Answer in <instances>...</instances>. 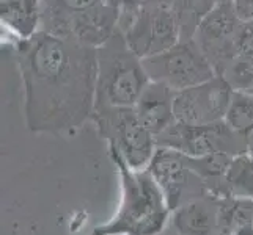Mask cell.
<instances>
[{"mask_svg":"<svg viewBox=\"0 0 253 235\" xmlns=\"http://www.w3.org/2000/svg\"><path fill=\"white\" fill-rule=\"evenodd\" d=\"M151 82H159L174 93L205 83L217 75L215 67L195 39H181L170 49L143 58Z\"/></svg>","mask_w":253,"mask_h":235,"instance_id":"obj_5","label":"cell"},{"mask_svg":"<svg viewBox=\"0 0 253 235\" xmlns=\"http://www.w3.org/2000/svg\"><path fill=\"white\" fill-rule=\"evenodd\" d=\"M99 126L112 140V147L134 171H143L156 154L154 135L138 121L134 108H96Z\"/></svg>","mask_w":253,"mask_h":235,"instance_id":"obj_6","label":"cell"},{"mask_svg":"<svg viewBox=\"0 0 253 235\" xmlns=\"http://www.w3.org/2000/svg\"><path fill=\"white\" fill-rule=\"evenodd\" d=\"M27 126L68 132L93 116L98 49L40 30L16 44Z\"/></svg>","mask_w":253,"mask_h":235,"instance_id":"obj_1","label":"cell"},{"mask_svg":"<svg viewBox=\"0 0 253 235\" xmlns=\"http://www.w3.org/2000/svg\"><path fill=\"white\" fill-rule=\"evenodd\" d=\"M121 8L102 2L69 19V38L98 49L118 29Z\"/></svg>","mask_w":253,"mask_h":235,"instance_id":"obj_9","label":"cell"},{"mask_svg":"<svg viewBox=\"0 0 253 235\" xmlns=\"http://www.w3.org/2000/svg\"><path fill=\"white\" fill-rule=\"evenodd\" d=\"M220 75L231 86L233 91L253 94V62L241 57H234L223 67Z\"/></svg>","mask_w":253,"mask_h":235,"instance_id":"obj_16","label":"cell"},{"mask_svg":"<svg viewBox=\"0 0 253 235\" xmlns=\"http://www.w3.org/2000/svg\"><path fill=\"white\" fill-rule=\"evenodd\" d=\"M143 60L118 29L98 47L96 108H132L150 85Z\"/></svg>","mask_w":253,"mask_h":235,"instance_id":"obj_3","label":"cell"},{"mask_svg":"<svg viewBox=\"0 0 253 235\" xmlns=\"http://www.w3.org/2000/svg\"><path fill=\"white\" fill-rule=\"evenodd\" d=\"M174 91L159 82H150L140 99L132 107L138 121L158 136L174 123L173 115Z\"/></svg>","mask_w":253,"mask_h":235,"instance_id":"obj_10","label":"cell"},{"mask_svg":"<svg viewBox=\"0 0 253 235\" xmlns=\"http://www.w3.org/2000/svg\"><path fill=\"white\" fill-rule=\"evenodd\" d=\"M217 2L214 0H173L171 10L176 13L181 25V33L187 30V34L194 36L200 21Z\"/></svg>","mask_w":253,"mask_h":235,"instance_id":"obj_14","label":"cell"},{"mask_svg":"<svg viewBox=\"0 0 253 235\" xmlns=\"http://www.w3.org/2000/svg\"><path fill=\"white\" fill-rule=\"evenodd\" d=\"M244 138H246V143L249 144V147L253 151V126H250L247 130H244Z\"/></svg>","mask_w":253,"mask_h":235,"instance_id":"obj_19","label":"cell"},{"mask_svg":"<svg viewBox=\"0 0 253 235\" xmlns=\"http://www.w3.org/2000/svg\"><path fill=\"white\" fill-rule=\"evenodd\" d=\"M236 57L253 62V19L242 22L236 38Z\"/></svg>","mask_w":253,"mask_h":235,"instance_id":"obj_17","label":"cell"},{"mask_svg":"<svg viewBox=\"0 0 253 235\" xmlns=\"http://www.w3.org/2000/svg\"><path fill=\"white\" fill-rule=\"evenodd\" d=\"M123 196L115 218L93 235H156L165 224L169 207L164 188L153 174L134 171L117 154Z\"/></svg>","mask_w":253,"mask_h":235,"instance_id":"obj_2","label":"cell"},{"mask_svg":"<svg viewBox=\"0 0 253 235\" xmlns=\"http://www.w3.org/2000/svg\"><path fill=\"white\" fill-rule=\"evenodd\" d=\"M231 96V86L220 74L205 83L174 93V121L187 126H212L223 123Z\"/></svg>","mask_w":253,"mask_h":235,"instance_id":"obj_7","label":"cell"},{"mask_svg":"<svg viewBox=\"0 0 253 235\" xmlns=\"http://www.w3.org/2000/svg\"><path fill=\"white\" fill-rule=\"evenodd\" d=\"M106 0H42L41 30L60 38H69V19L88 11Z\"/></svg>","mask_w":253,"mask_h":235,"instance_id":"obj_12","label":"cell"},{"mask_svg":"<svg viewBox=\"0 0 253 235\" xmlns=\"http://www.w3.org/2000/svg\"><path fill=\"white\" fill-rule=\"evenodd\" d=\"M223 176L234 193L253 196V155L241 154L233 157Z\"/></svg>","mask_w":253,"mask_h":235,"instance_id":"obj_13","label":"cell"},{"mask_svg":"<svg viewBox=\"0 0 253 235\" xmlns=\"http://www.w3.org/2000/svg\"><path fill=\"white\" fill-rule=\"evenodd\" d=\"M0 19L13 36L29 39L41 30L42 0H0Z\"/></svg>","mask_w":253,"mask_h":235,"instance_id":"obj_11","label":"cell"},{"mask_svg":"<svg viewBox=\"0 0 253 235\" xmlns=\"http://www.w3.org/2000/svg\"><path fill=\"white\" fill-rule=\"evenodd\" d=\"M223 123L239 134L253 126V94L233 91L231 102L228 110H226Z\"/></svg>","mask_w":253,"mask_h":235,"instance_id":"obj_15","label":"cell"},{"mask_svg":"<svg viewBox=\"0 0 253 235\" xmlns=\"http://www.w3.org/2000/svg\"><path fill=\"white\" fill-rule=\"evenodd\" d=\"M118 30L129 47L143 58L170 49L182 38L178 16L170 5H121Z\"/></svg>","mask_w":253,"mask_h":235,"instance_id":"obj_4","label":"cell"},{"mask_svg":"<svg viewBox=\"0 0 253 235\" xmlns=\"http://www.w3.org/2000/svg\"><path fill=\"white\" fill-rule=\"evenodd\" d=\"M252 155H253V151H252Z\"/></svg>","mask_w":253,"mask_h":235,"instance_id":"obj_20","label":"cell"},{"mask_svg":"<svg viewBox=\"0 0 253 235\" xmlns=\"http://www.w3.org/2000/svg\"><path fill=\"white\" fill-rule=\"evenodd\" d=\"M242 19L239 17L233 0H217L194 33L195 42L212 63L219 74L236 57V38Z\"/></svg>","mask_w":253,"mask_h":235,"instance_id":"obj_8","label":"cell"},{"mask_svg":"<svg viewBox=\"0 0 253 235\" xmlns=\"http://www.w3.org/2000/svg\"><path fill=\"white\" fill-rule=\"evenodd\" d=\"M233 3L242 22L253 19V0H233Z\"/></svg>","mask_w":253,"mask_h":235,"instance_id":"obj_18","label":"cell"}]
</instances>
